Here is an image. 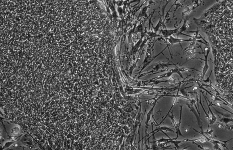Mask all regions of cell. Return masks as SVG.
<instances>
[{"label": "cell", "mask_w": 233, "mask_h": 150, "mask_svg": "<svg viewBox=\"0 0 233 150\" xmlns=\"http://www.w3.org/2000/svg\"><path fill=\"white\" fill-rule=\"evenodd\" d=\"M179 28H176L175 29L172 30H162L161 31V33L163 34V37H165V38H168V37H170L173 34L175 33L178 32Z\"/></svg>", "instance_id": "6da1fadb"}, {"label": "cell", "mask_w": 233, "mask_h": 150, "mask_svg": "<svg viewBox=\"0 0 233 150\" xmlns=\"http://www.w3.org/2000/svg\"><path fill=\"white\" fill-rule=\"evenodd\" d=\"M163 130H165V131H171L173 132H174L173 130H172V129H171V128H170L167 127H159V128H157L155 129L154 131H153L151 133H154V134L155 131H156V133H157L158 131L162 132L163 131Z\"/></svg>", "instance_id": "7a4b0ae2"}]
</instances>
